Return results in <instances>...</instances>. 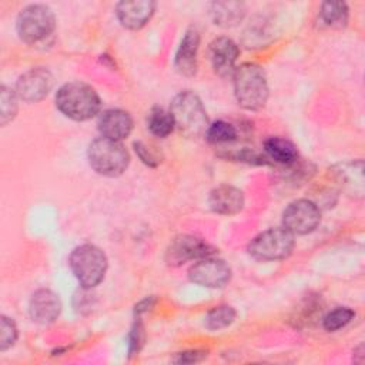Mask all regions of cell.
<instances>
[{
  "mask_svg": "<svg viewBox=\"0 0 365 365\" xmlns=\"http://www.w3.org/2000/svg\"><path fill=\"white\" fill-rule=\"evenodd\" d=\"M240 48L237 43L228 37H218L210 44V58L217 74L225 77L235 68Z\"/></svg>",
  "mask_w": 365,
  "mask_h": 365,
  "instance_id": "15",
  "label": "cell"
},
{
  "mask_svg": "<svg viewBox=\"0 0 365 365\" xmlns=\"http://www.w3.org/2000/svg\"><path fill=\"white\" fill-rule=\"evenodd\" d=\"M215 250L207 244L204 240L194 235H178L167 247L165 261L168 265L178 267L187 261L201 259L205 257H212Z\"/></svg>",
  "mask_w": 365,
  "mask_h": 365,
  "instance_id": "10",
  "label": "cell"
},
{
  "mask_svg": "<svg viewBox=\"0 0 365 365\" xmlns=\"http://www.w3.org/2000/svg\"><path fill=\"white\" fill-rule=\"evenodd\" d=\"M264 151L268 158L274 160L278 164L292 165L298 160L297 145L282 137H269L264 143Z\"/></svg>",
  "mask_w": 365,
  "mask_h": 365,
  "instance_id": "19",
  "label": "cell"
},
{
  "mask_svg": "<svg viewBox=\"0 0 365 365\" xmlns=\"http://www.w3.org/2000/svg\"><path fill=\"white\" fill-rule=\"evenodd\" d=\"M0 329V351H6L10 346H13L17 339V327L11 318L1 315Z\"/></svg>",
  "mask_w": 365,
  "mask_h": 365,
  "instance_id": "27",
  "label": "cell"
},
{
  "mask_svg": "<svg viewBox=\"0 0 365 365\" xmlns=\"http://www.w3.org/2000/svg\"><path fill=\"white\" fill-rule=\"evenodd\" d=\"M295 245L294 234L284 227L259 232L248 244V252L258 261H277L291 255Z\"/></svg>",
  "mask_w": 365,
  "mask_h": 365,
  "instance_id": "6",
  "label": "cell"
},
{
  "mask_svg": "<svg viewBox=\"0 0 365 365\" xmlns=\"http://www.w3.org/2000/svg\"><path fill=\"white\" fill-rule=\"evenodd\" d=\"M355 317V312L348 308V307H338L332 311H329L324 318H322V327L329 331H338L344 327H346Z\"/></svg>",
  "mask_w": 365,
  "mask_h": 365,
  "instance_id": "25",
  "label": "cell"
},
{
  "mask_svg": "<svg viewBox=\"0 0 365 365\" xmlns=\"http://www.w3.org/2000/svg\"><path fill=\"white\" fill-rule=\"evenodd\" d=\"M98 131L101 137L121 141L127 138L133 130V117L121 108H108L98 117Z\"/></svg>",
  "mask_w": 365,
  "mask_h": 365,
  "instance_id": "14",
  "label": "cell"
},
{
  "mask_svg": "<svg viewBox=\"0 0 365 365\" xmlns=\"http://www.w3.org/2000/svg\"><path fill=\"white\" fill-rule=\"evenodd\" d=\"M56 27L54 13L48 6L44 4H30L24 7L16 21V29L19 37L29 43H38L44 40Z\"/></svg>",
  "mask_w": 365,
  "mask_h": 365,
  "instance_id": "7",
  "label": "cell"
},
{
  "mask_svg": "<svg viewBox=\"0 0 365 365\" xmlns=\"http://www.w3.org/2000/svg\"><path fill=\"white\" fill-rule=\"evenodd\" d=\"M336 178L339 184L349 192L362 195L364 192V174H362V161H351L339 164L336 171Z\"/></svg>",
  "mask_w": 365,
  "mask_h": 365,
  "instance_id": "20",
  "label": "cell"
},
{
  "mask_svg": "<svg viewBox=\"0 0 365 365\" xmlns=\"http://www.w3.org/2000/svg\"><path fill=\"white\" fill-rule=\"evenodd\" d=\"M170 113L180 133L190 138L201 137L210 125L201 98L190 90L181 91L173 98Z\"/></svg>",
  "mask_w": 365,
  "mask_h": 365,
  "instance_id": "3",
  "label": "cell"
},
{
  "mask_svg": "<svg viewBox=\"0 0 365 365\" xmlns=\"http://www.w3.org/2000/svg\"><path fill=\"white\" fill-rule=\"evenodd\" d=\"M230 265L218 258L205 257L192 264L188 269L191 282L205 288H222L231 279Z\"/></svg>",
  "mask_w": 365,
  "mask_h": 365,
  "instance_id": "9",
  "label": "cell"
},
{
  "mask_svg": "<svg viewBox=\"0 0 365 365\" xmlns=\"http://www.w3.org/2000/svg\"><path fill=\"white\" fill-rule=\"evenodd\" d=\"M235 315L237 312L231 305H218L207 312L204 325L210 331H218L231 325L235 319Z\"/></svg>",
  "mask_w": 365,
  "mask_h": 365,
  "instance_id": "23",
  "label": "cell"
},
{
  "mask_svg": "<svg viewBox=\"0 0 365 365\" xmlns=\"http://www.w3.org/2000/svg\"><path fill=\"white\" fill-rule=\"evenodd\" d=\"M133 145H134L135 154L138 155V158H140L144 164H147V165H150V167L158 165L160 160H158V158L155 157V154L150 150V147H147L143 141H135Z\"/></svg>",
  "mask_w": 365,
  "mask_h": 365,
  "instance_id": "29",
  "label": "cell"
},
{
  "mask_svg": "<svg viewBox=\"0 0 365 365\" xmlns=\"http://www.w3.org/2000/svg\"><path fill=\"white\" fill-rule=\"evenodd\" d=\"M212 21L222 27L238 24L245 16V6L241 1H215L211 4Z\"/></svg>",
  "mask_w": 365,
  "mask_h": 365,
  "instance_id": "18",
  "label": "cell"
},
{
  "mask_svg": "<svg viewBox=\"0 0 365 365\" xmlns=\"http://www.w3.org/2000/svg\"><path fill=\"white\" fill-rule=\"evenodd\" d=\"M244 194L240 188L228 184H221L211 190L208 195L210 208L221 215H232L244 208Z\"/></svg>",
  "mask_w": 365,
  "mask_h": 365,
  "instance_id": "16",
  "label": "cell"
},
{
  "mask_svg": "<svg viewBox=\"0 0 365 365\" xmlns=\"http://www.w3.org/2000/svg\"><path fill=\"white\" fill-rule=\"evenodd\" d=\"M349 10L344 1H324L319 9V20L332 29L345 27Z\"/></svg>",
  "mask_w": 365,
  "mask_h": 365,
  "instance_id": "21",
  "label": "cell"
},
{
  "mask_svg": "<svg viewBox=\"0 0 365 365\" xmlns=\"http://www.w3.org/2000/svg\"><path fill=\"white\" fill-rule=\"evenodd\" d=\"M321 221L319 207L311 200L299 198L287 205L282 212V227L291 234L305 235L312 232Z\"/></svg>",
  "mask_w": 365,
  "mask_h": 365,
  "instance_id": "8",
  "label": "cell"
},
{
  "mask_svg": "<svg viewBox=\"0 0 365 365\" xmlns=\"http://www.w3.org/2000/svg\"><path fill=\"white\" fill-rule=\"evenodd\" d=\"M147 128L155 137H168L175 128L173 114L161 107H153L147 115Z\"/></svg>",
  "mask_w": 365,
  "mask_h": 365,
  "instance_id": "22",
  "label": "cell"
},
{
  "mask_svg": "<svg viewBox=\"0 0 365 365\" xmlns=\"http://www.w3.org/2000/svg\"><path fill=\"white\" fill-rule=\"evenodd\" d=\"M234 94L242 108L261 110L269 96L264 68L255 63H244L237 67L234 70Z\"/></svg>",
  "mask_w": 365,
  "mask_h": 365,
  "instance_id": "1",
  "label": "cell"
},
{
  "mask_svg": "<svg viewBox=\"0 0 365 365\" xmlns=\"http://www.w3.org/2000/svg\"><path fill=\"white\" fill-rule=\"evenodd\" d=\"M154 11L155 3L151 0L120 1L115 9L120 23L130 30H138L144 27L153 17Z\"/></svg>",
  "mask_w": 365,
  "mask_h": 365,
  "instance_id": "13",
  "label": "cell"
},
{
  "mask_svg": "<svg viewBox=\"0 0 365 365\" xmlns=\"http://www.w3.org/2000/svg\"><path fill=\"white\" fill-rule=\"evenodd\" d=\"M68 265L81 288L91 289L104 279L108 261L104 251L97 245L81 244L71 251Z\"/></svg>",
  "mask_w": 365,
  "mask_h": 365,
  "instance_id": "4",
  "label": "cell"
},
{
  "mask_svg": "<svg viewBox=\"0 0 365 365\" xmlns=\"http://www.w3.org/2000/svg\"><path fill=\"white\" fill-rule=\"evenodd\" d=\"M87 158L90 167L101 175L118 177L121 175L128 164L130 154L121 141L100 137L90 143L87 150Z\"/></svg>",
  "mask_w": 365,
  "mask_h": 365,
  "instance_id": "5",
  "label": "cell"
},
{
  "mask_svg": "<svg viewBox=\"0 0 365 365\" xmlns=\"http://www.w3.org/2000/svg\"><path fill=\"white\" fill-rule=\"evenodd\" d=\"M143 344H144V327H143L140 318H137L131 328V332H130V345H128L130 355L138 354Z\"/></svg>",
  "mask_w": 365,
  "mask_h": 365,
  "instance_id": "28",
  "label": "cell"
},
{
  "mask_svg": "<svg viewBox=\"0 0 365 365\" xmlns=\"http://www.w3.org/2000/svg\"><path fill=\"white\" fill-rule=\"evenodd\" d=\"M204 135L211 144H228L237 138V128L228 121L218 120L208 125Z\"/></svg>",
  "mask_w": 365,
  "mask_h": 365,
  "instance_id": "24",
  "label": "cell"
},
{
  "mask_svg": "<svg viewBox=\"0 0 365 365\" xmlns=\"http://www.w3.org/2000/svg\"><path fill=\"white\" fill-rule=\"evenodd\" d=\"M61 312V301L56 292L47 288L37 289L29 302L30 318L41 325L54 322Z\"/></svg>",
  "mask_w": 365,
  "mask_h": 365,
  "instance_id": "12",
  "label": "cell"
},
{
  "mask_svg": "<svg viewBox=\"0 0 365 365\" xmlns=\"http://www.w3.org/2000/svg\"><path fill=\"white\" fill-rule=\"evenodd\" d=\"M205 356H207V351L192 349V351H185V352L177 354V356L173 361L177 364H194V362L202 361Z\"/></svg>",
  "mask_w": 365,
  "mask_h": 365,
  "instance_id": "30",
  "label": "cell"
},
{
  "mask_svg": "<svg viewBox=\"0 0 365 365\" xmlns=\"http://www.w3.org/2000/svg\"><path fill=\"white\" fill-rule=\"evenodd\" d=\"M17 94L11 88L1 86L0 88V123L9 124L17 114Z\"/></svg>",
  "mask_w": 365,
  "mask_h": 365,
  "instance_id": "26",
  "label": "cell"
},
{
  "mask_svg": "<svg viewBox=\"0 0 365 365\" xmlns=\"http://www.w3.org/2000/svg\"><path fill=\"white\" fill-rule=\"evenodd\" d=\"M53 84L54 78L47 68H30L19 77L16 83V94L26 103H37L51 91Z\"/></svg>",
  "mask_w": 365,
  "mask_h": 365,
  "instance_id": "11",
  "label": "cell"
},
{
  "mask_svg": "<svg viewBox=\"0 0 365 365\" xmlns=\"http://www.w3.org/2000/svg\"><path fill=\"white\" fill-rule=\"evenodd\" d=\"M101 100L97 91L80 81L63 84L56 93V107L68 118L86 121L100 111Z\"/></svg>",
  "mask_w": 365,
  "mask_h": 365,
  "instance_id": "2",
  "label": "cell"
},
{
  "mask_svg": "<svg viewBox=\"0 0 365 365\" xmlns=\"http://www.w3.org/2000/svg\"><path fill=\"white\" fill-rule=\"evenodd\" d=\"M200 47V33L195 27H190L178 46L175 53V68L180 74L192 77L197 73V54Z\"/></svg>",
  "mask_w": 365,
  "mask_h": 365,
  "instance_id": "17",
  "label": "cell"
},
{
  "mask_svg": "<svg viewBox=\"0 0 365 365\" xmlns=\"http://www.w3.org/2000/svg\"><path fill=\"white\" fill-rule=\"evenodd\" d=\"M153 302H154V299L153 298H145V299H143L138 305H135V314H141V312H144V311H148L150 309V307L153 305Z\"/></svg>",
  "mask_w": 365,
  "mask_h": 365,
  "instance_id": "31",
  "label": "cell"
}]
</instances>
